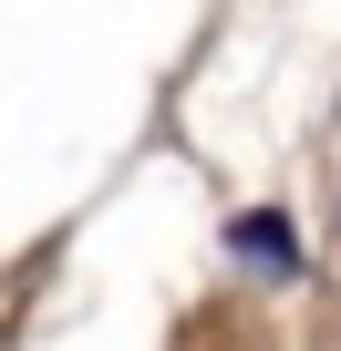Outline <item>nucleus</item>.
Returning <instances> with one entry per match:
<instances>
[{
  "mask_svg": "<svg viewBox=\"0 0 341 351\" xmlns=\"http://www.w3.org/2000/svg\"><path fill=\"white\" fill-rule=\"evenodd\" d=\"M238 248L269 258V269H290V228H279V217H238Z\"/></svg>",
  "mask_w": 341,
  "mask_h": 351,
  "instance_id": "f257e3e1",
  "label": "nucleus"
}]
</instances>
